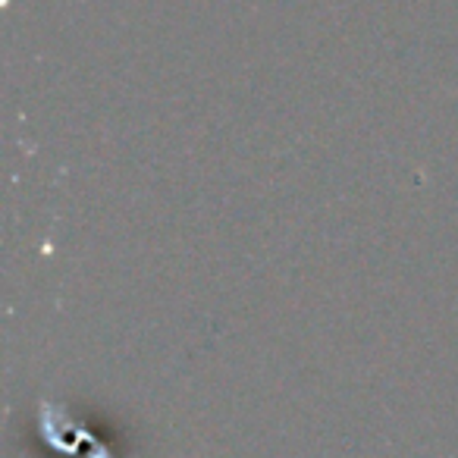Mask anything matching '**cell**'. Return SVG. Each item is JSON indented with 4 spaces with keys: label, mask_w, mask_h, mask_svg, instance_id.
Wrapping results in <instances>:
<instances>
[]
</instances>
